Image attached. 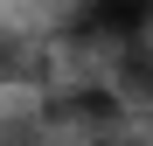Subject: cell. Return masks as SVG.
I'll use <instances>...</instances> for the list:
<instances>
[{
    "label": "cell",
    "instance_id": "cell-1",
    "mask_svg": "<svg viewBox=\"0 0 153 146\" xmlns=\"http://www.w3.org/2000/svg\"><path fill=\"white\" fill-rule=\"evenodd\" d=\"M153 35V0H76V42L132 49Z\"/></svg>",
    "mask_w": 153,
    "mask_h": 146
},
{
    "label": "cell",
    "instance_id": "cell-2",
    "mask_svg": "<svg viewBox=\"0 0 153 146\" xmlns=\"http://www.w3.org/2000/svg\"><path fill=\"white\" fill-rule=\"evenodd\" d=\"M118 111H125V97L105 90V84H84L76 97H56L49 104V118H63V125H111Z\"/></svg>",
    "mask_w": 153,
    "mask_h": 146
},
{
    "label": "cell",
    "instance_id": "cell-3",
    "mask_svg": "<svg viewBox=\"0 0 153 146\" xmlns=\"http://www.w3.org/2000/svg\"><path fill=\"white\" fill-rule=\"evenodd\" d=\"M118 97H125V111H153V35L132 42V49H118Z\"/></svg>",
    "mask_w": 153,
    "mask_h": 146
},
{
    "label": "cell",
    "instance_id": "cell-4",
    "mask_svg": "<svg viewBox=\"0 0 153 146\" xmlns=\"http://www.w3.org/2000/svg\"><path fill=\"white\" fill-rule=\"evenodd\" d=\"M35 70H42L35 49L21 42L14 28H0V84H35Z\"/></svg>",
    "mask_w": 153,
    "mask_h": 146
}]
</instances>
